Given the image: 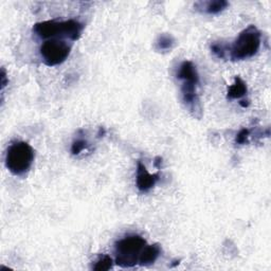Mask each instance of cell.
I'll use <instances>...</instances> for the list:
<instances>
[{
    "mask_svg": "<svg viewBox=\"0 0 271 271\" xmlns=\"http://www.w3.org/2000/svg\"><path fill=\"white\" fill-rule=\"evenodd\" d=\"M84 26L78 20H66V21H56V20H46L42 22H37L33 27V31L42 39H51L56 36H64L73 42L78 41Z\"/></svg>",
    "mask_w": 271,
    "mask_h": 271,
    "instance_id": "obj_1",
    "label": "cell"
},
{
    "mask_svg": "<svg viewBox=\"0 0 271 271\" xmlns=\"http://www.w3.org/2000/svg\"><path fill=\"white\" fill-rule=\"evenodd\" d=\"M34 161V149L25 141L10 145L5 155V167L13 175L21 176L31 169Z\"/></svg>",
    "mask_w": 271,
    "mask_h": 271,
    "instance_id": "obj_2",
    "label": "cell"
},
{
    "mask_svg": "<svg viewBox=\"0 0 271 271\" xmlns=\"http://www.w3.org/2000/svg\"><path fill=\"white\" fill-rule=\"evenodd\" d=\"M261 47V32L255 26H249L239 33L230 47L232 61H243L258 53Z\"/></svg>",
    "mask_w": 271,
    "mask_h": 271,
    "instance_id": "obj_3",
    "label": "cell"
},
{
    "mask_svg": "<svg viewBox=\"0 0 271 271\" xmlns=\"http://www.w3.org/2000/svg\"><path fill=\"white\" fill-rule=\"evenodd\" d=\"M145 246L146 240L140 235H130L120 239L115 245L116 264L124 268L137 265L140 254Z\"/></svg>",
    "mask_w": 271,
    "mask_h": 271,
    "instance_id": "obj_4",
    "label": "cell"
},
{
    "mask_svg": "<svg viewBox=\"0 0 271 271\" xmlns=\"http://www.w3.org/2000/svg\"><path fill=\"white\" fill-rule=\"evenodd\" d=\"M71 47L65 41L48 40L40 49V53L44 63L49 67L64 63L70 54Z\"/></svg>",
    "mask_w": 271,
    "mask_h": 271,
    "instance_id": "obj_5",
    "label": "cell"
},
{
    "mask_svg": "<svg viewBox=\"0 0 271 271\" xmlns=\"http://www.w3.org/2000/svg\"><path fill=\"white\" fill-rule=\"evenodd\" d=\"M159 180V174H149L147 172L145 165L141 161L138 162V169H137V187L141 192H147L152 187L155 186V184Z\"/></svg>",
    "mask_w": 271,
    "mask_h": 271,
    "instance_id": "obj_6",
    "label": "cell"
},
{
    "mask_svg": "<svg viewBox=\"0 0 271 271\" xmlns=\"http://www.w3.org/2000/svg\"><path fill=\"white\" fill-rule=\"evenodd\" d=\"M177 78L183 80L185 83H192V84L198 85L199 75L196 67L193 65L192 62L185 61L179 67V71L177 73Z\"/></svg>",
    "mask_w": 271,
    "mask_h": 271,
    "instance_id": "obj_7",
    "label": "cell"
},
{
    "mask_svg": "<svg viewBox=\"0 0 271 271\" xmlns=\"http://www.w3.org/2000/svg\"><path fill=\"white\" fill-rule=\"evenodd\" d=\"M161 253V247L158 244L145 246L140 254L139 264L141 266H148L152 265L159 258Z\"/></svg>",
    "mask_w": 271,
    "mask_h": 271,
    "instance_id": "obj_8",
    "label": "cell"
},
{
    "mask_svg": "<svg viewBox=\"0 0 271 271\" xmlns=\"http://www.w3.org/2000/svg\"><path fill=\"white\" fill-rule=\"evenodd\" d=\"M247 91L248 89H247L246 83L239 77H235L234 83H233V85H231L228 89L227 96L230 100L240 99V97H243L244 95L247 94Z\"/></svg>",
    "mask_w": 271,
    "mask_h": 271,
    "instance_id": "obj_9",
    "label": "cell"
},
{
    "mask_svg": "<svg viewBox=\"0 0 271 271\" xmlns=\"http://www.w3.org/2000/svg\"><path fill=\"white\" fill-rule=\"evenodd\" d=\"M198 5H202L201 9H205V11L209 14H218L224 11L226 7L229 5V3L225 0H214V1L208 2H198Z\"/></svg>",
    "mask_w": 271,
    "mask_h": 271,
    "instance_id": "obj_10",
    "label": "cell"
},
{
    "mask_svg": "<svg viewBox=\"0 0 271 271\" xmlns=\"http://www.w3.org/2000/svg\"><path fill=\"white\" fill-rule=\"evenodd\" d=\"M156 44H157L158 50H162V51L171 50L173 46H174L175 40L174 37L170 34H161L159 37H158Z\"/></svg>",
    "mask_w": 271,
    "mask_h": 271,
    "instance_id": "obj_11",
    "label": "cell"
},
{
    "mask_svg": "<svg viewBox=\"0 0 271 271\" xmlns=\"http://www.w3.org/2000/svg\"><path fill=\"white\" fill-rule=\"evenodd\" d=\"M114 266V261L108 255H103L99 260L95 262L93 266V270L95 271H106L112 268Z\"/></svg>",
    "mask_w": 271,
    "mask_h": 271,
    "instance_id": "obj_12",
    "label": "cell"
},
{
    "mask_svg": "<svg viewBox=\"0 0 271 271\" xmlns=\"http://www.w3.org/2000/svg\"><path fill=\"white\" fill-rule=\"evenodd\" d=\"M211 50H212L213 53L220 58H225L226 53H227V47L220 43L213 44L212 46H211Z\"/></svg>",
    "mask_w": 271,
    "mask_h": 271,
    "instance_id": "obj_13",
    "label": "cell"
},
{
    "mask_svg": "<svg viewBox=\"0 0 271 271\" xmlns=\"http://www.w3.org/2000/svg\"><path fill=\"white\" fill-rule=\"evenodd\" d=\"M88 145L87 141L85 140H77L73 142V144L71 146V153L73 155H79L81 154L83 150H84Z\"/></svg>",
    "mask_w": 271,
    "mask_h": 271,
    "instance_id": "obj_14",
    "label": "cell"
},
{
    "mask_svg": "<svg viewBox=\"0 0 271 271\" xmlns=\"http://www.w3.org/2000/svg\"><path fill=\"white\" fill-rule=\"evenodd\" d=\"M249 135H250V132L249 130L247 129H243L242 131H240L236 138H235V141L237 144H246V143H248V138H249Z\"/></svg>",
    "mask_w": 271,
    "mask_h": 271,
    "instance_id": "obj_15",
    "label": "cell"
},
{
    "mask_svg": "<svg viewBox=\"0 0 271 271\" xmlns=\"http://www.w3.org/2000/svg\"><path fill=\"white\" fill-rule=\"evenodd\" d=\"M7 83H9V80L6 78V72L4 70V68L1 69V90L4 89V87L7 85Z\"/></svg>",
    "mask_w": 271,
    "mask_h": 271,
    "instance_id": "obj_16",
    "label": "cell"
},
{
    "mask_svg": "<svg viewBox=\"0 0 271 271\" xmlns=\"http://www.w3.org/2000/svg\"><path fill=\"white\" fill-rule=\"evenodd\" d=\"M162 162V158L161 157H156V159H155V165H156V168L157 169H160V164Z\"/></svg>",
    "mask_w": 271,
    "mask_h": 271,
    "instance_id": "obj_17",
    "label": "cell"
},
{
    "mask_svg": "<svg viewBox=\"0 0 271 271\" xmlns=\"http://www.w3.org/2000/svg\"><path fill=\"white\" fill-rule=\"evenodd\" d=\"M239 104L242 107H248L249 106V101H240Z\"/></svg>",
    "mask_w": 271,
    "mask_h": 271,
    "instance_id": "obj_18",
    "label": "cell"
}]
</instances>
